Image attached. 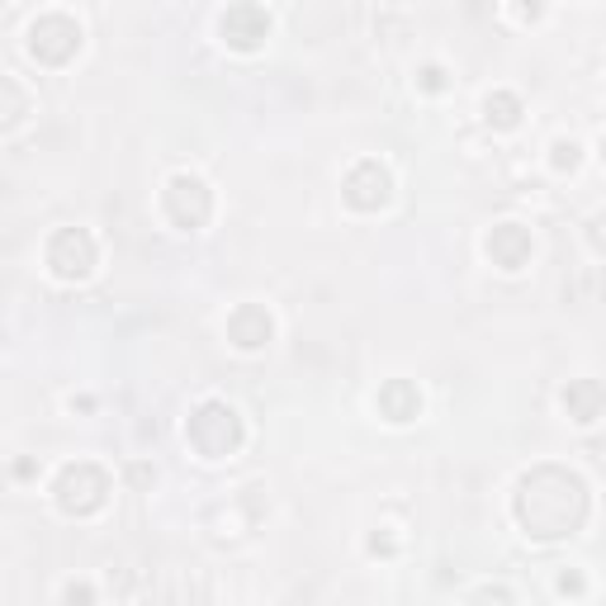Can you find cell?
I'll return each mask as SVG.
<instances>
[{"instance_id": "10", "label": "cell", "mask_w": 606, "mask_h": 606, "mask_svg": "<svg viewBox=\"0 0 606 606\" xmlns=\"http://www.w3.org/2000/svg\"><path fill=\"white\" fill-rule=\"evenodd\" d=\"M530 251H536V237L521 223H497L489 233V261L497 270H521L530 261Z\"/></svg>"}, {"instance_id": "12", "label": "cell", "mask_w": 606, "mask_h": 606, "mask_svg": "<svg viewBox=\"0 0 606 606\" xmlns=\"http://www.w3.org/2000/svg\"><path fill=\"white\" fill-rule=\"evenodd\" d=\"M602 384L597 379H573V384L564 389V407H569V417L579 422V427H593V422L602 417Z\"/></svg>"}, {"instance_id": "13", "label": "cell", "mask_w": 606, "mask_h": 606, "mask_svg": "<svg viewBox=\"0 0 606 606\" xmlns=\"http://www.w3.org/2000/svg\"><path fill=\"white\" fill-rule=\"evenodd\" d=\"M483 114H489L493 128H517L521 124V100L512 96V90H493V96L483 100Z\"/></svg>"}, {"instance_id": "17", "label": "cell", "mask_w": 606, "mask_h": 606, "mask_svg": "<svg viewBox=\"0 0 606 606\" xmlns=\"http://www.w3.org/2000/svg\"><path fill=\"white\" fill-rule=\"evenodd\" d=\"M417 81H422V90H431V96H436V90H446V71L441 67H422Z\"/></svg>"}, {"instance_id": "2", "label": "cell", "mask_w": 606, "mask_h": 606, "mask_svg": "<svg viewBox=\"0 0 606 606\" xmlns=\"http://www.w3.org/2000/svg\"><path fill=\"white\" fill-rule=\"evenodd\" d=\"M186 441L204 454V460H223V454H233L242 446V417L233 403L223 399H209L190 413L186 422Z\"/></svg>"}, {"instance_id": "5", "label": "cell", "mask_w": 606, "mask_h": 606, "mask_svg": "<svg viewBox=\"0 0 606 606\" xmlns=\"http://www.w3.org/2000/svg\"><path fill=\"white\" fill-rule=\"evenodd\" d=\"M96 261H100V251H96V237H90L86 227H63V233H53V242H48V270H53L57 280L81 284V280H90Z\"/></svg>"}, {"instance_id": "7", "label": "cell", "mask_w": 606, "mask_h": 606, "mask_svg": "<svg viewBox=\"0 0 606 606\" xmlns=\"http://www.w3.org/2000/svg\"><path fill=\"white\" fill-rule=\"evenodd\" d=\"M389 194H393V176L374 157L356 161L351 171H346V180H341V200L351 204L356 214H374V209H384Z\"/></svg>"}, {"instance_id": "3", "label": "cell", "mask_w": 606, "mask_h": 606, "mask_svg": "<svg viewBox=\"0 0 606 606\" xmlns=\"http://www.w3.org/2000/svg\"><path fill=\"white\" fill-rule=\"evenodd\" d=\"M57 507L67 512V517H96L104 507V497H110V474H104L100 464H67L63 474H57Z\"/></svg>"}, {"instance_id": "9", "label": "cell", "mask_w": 606, "mask_h": 606, "mask_svg": "<svg viewBox=\"0 0 606 606\" xmlns=\"http://www.w3.org/2000/svg\"><path fill=\"white\" fill-rule=\"evenodd\" d=\"M270 337H276V323H270V313L261 303H242L227 317V341L237 346V351H266Z\"/></svg>"}, {"instance_id": "1", "label": "cell", "mask_w": 606, "mask_h": 606, "mask_svg": "<svg viewBox=\"0 0 606 606\" xmlns=\"http://www.w3.org/2000/svg\"><path fill=\"white\" fill-rule=\"evenodd\" d=\"M517 521L530 540H564L587 521V483L564 464H536L517 483Z\"/></svg>"}, {"instance_id": "8", "label": "cell", "mask_w": 606, "mask_h": 606, "mask_svg": "<svg viewBox=\"0 0 606 606\" xmlns=\"http://www.w3.org/2000/svg\"><path fill=\"white\" fill-rule=\"evenodd\" d=\"M218 34H223L227 48L256 53L270 38V14H266V5H251V0H242V5H227L218 14Z\"/></svg>"}, {"instance_id": "16", "label": "cell", "mask_w": 606, "mask_h": 606, "mask_svg": "<svg viewBox=\"0 0 606 606\" xmlns=\"http://www.w3.org/2000/svg\"><path fill=\"white\" fill-rule=\"evenodd\" d=\"M63 602L67 606H96V587H90V583H67Z\"/></svg>"}, {"instance_id": "4", "label": "cell", "mask_w": 606, "mask_h": 606, "mask_svg": "<svg viewBox=\"0 0 606 606\" xmlns=\"http://www.w3.org/2000/svg\"><path fill=\"white\" fill-rule=\"evenodd\" d=\"M29 53H34L38 63H48V67L71 63V57L81 53V24L63 10L38 14V20L29 24Z\"/></svg>"}, {"instance_id": "11", "label": "cell", "mask_w": 606, "mask_h": 606, "mask_svg": "<svg viewBox=\"0 0 606 606\" xmlns=\"http://www.w3.org/2000/svg\"><path fill=\"white\" fill-rule=\"evenodd\" d=\"M379 413L389 422H413L422 413V393L413 379H389V384L379 389Z\"/></svg>"}, {"instance_id": "14", "label": "cell", "mask_w": 606, "mask_h": 606, "mask_svg": "<svg viewBox=\"0 0 606 606\" xmlns=\"http://www.w3.org/2000/svg\"><path fill=\"white\" fill-rule=\"evenodd\" d=\"M24 114H29V96H24V90L14 86V81H10V76H0V133L14 128Z\"/></svg>"}, {"instance_id": "18", "label": "cell", "mask_w": 606, "mask_h": 606, "mask_svg": "<svg viewBox=\"0 0 606 606\" xmlns=\"http://www.w3.org/2000/svg\"><path fill=\"white\" fill-rule=\"evenodd\" d=\"M559 593H583V579L579 573H564V579H559Z\"/></svg>"}, {"instance_id": "15", "label": "cell", "mask_w": 606, "mask_h": 606, "mask_svg": "<svg viewBox=\"0 0 606 606\" xmlns=\"http://www.w3.org/2000/svg\"><path fill=\"white\" fill-rule=\"evenodd\" d=\"M550 166H554V171H573V166H579V143H554L550 147Z\"/></svg>"}, {"instance_id": "6", "label": "cell", "mask_w": 606, "mask_h": 606, "mask_svg": "<svg viewBox=\"0 0 606 606\" xmlns=\"http://www.w3.org/2000/svg\"><path fill=\"white\" fill-rule=\"evenodd\" d=\"M161 204H166V218L176 227H186V233H194V227H204L214 218V194H209V186L200 176H171L166 180Z\"/></svg>"}]
</instances>
